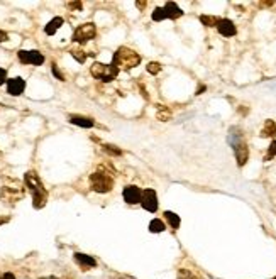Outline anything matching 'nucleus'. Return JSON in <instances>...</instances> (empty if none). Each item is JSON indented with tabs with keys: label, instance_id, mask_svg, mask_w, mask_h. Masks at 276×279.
<instances>
[{
	"label": "nucleus",
	"instance_id": "obj_1",
	"mask_svg": "<svg viewBox=\"0 0 276 279\" xmlns=\"http://www.w3.org/2000/svg\"><path fill=\"white\" fill-rule=\"evenodd\" d=\"M24 183H26V186L31 191V195H32V206L36 210L43 208L48 202V191H46V188H44L43 181H41L39 176H37V173L27 171V173L24 174Z\"/></svg>",
	"mask_w": 276,
	"mask_h": 279
},
{
	"label": "nucleus",
	"instance_id": "obj_2",
	"mask_svg": "<svg viewBox=\"0 0 276 279\" xmlns=\"http://www.w3.org/2000/svg\"><path fill=\"white\" fill-rule=\"evenodd\" d=\"M229 144L234 151V156H236L237 166H246L247 159H249V147L246 144V139H244L243 129L239 127H232L229 130Z\"/></svg>",
	"mask_w": 276,
	"mask_h": 279
},
{
	"label": "nucleus",
	"instance_id": "obj_3",
	"mask_svg": "<svg viewBox=\"0 0 276 279\" xmlns=\"http://www.w3.org/2000/svg\"><path fill=\"white\" fill-rule=\"evenodd\" d=\"M141 63V56L136 53L134 49H130V47H126V46H120L119 49L115 51V54H114L112 58V64L114 66H117L120 70H132V68L139 66Z\"/></svg>",
	"mask_w": 276,
	"mask_h": 279
},
{
	"label": "nucleus",
	"instance_id": "obj_4",
	"mask_svg": "<svg viewBox=\"0 0 276 279\" xmlns=\"http://www.w3.org/2000/svg\"><path fill=\"white\" fill-rule=\"evenodd\" d=\"M119 68L114 66V64H105V63H93L90 66V73L93 78L100 81H105V83H110L117 78L119 75Z\"/></svg>",
	"mask_w": 276,
	"mask_h": 279
},
{
	"label": "nucleus",
	"instance_id": "obj_5",
	"mask_svg": "<svg viewBox=\"0 0 276 279\" xmlns=\"http://www.w3.org/2000/svg\"><path fill=\"white\" fill-rule=\"evenodd\" d=\"M90 186L97 193H109L114 188V178L107 173L97 171V173L90 174Z\"/></svg>",
	"mask_w": 276,
	"mask_h": 279
},
{
	"label": "nucleus",
	"instance_id": "obj_6",
	"mask_svg": "<svg viewBox=\"0 0 276 279\" xmlns=\"http://www.w3.org/2000/svg\"><path fill=\"white\" fill-rule=\"evenodd\" d=\"M24 195H26V189L22 188L20 183H17V181H12V186L5 185V186H2V189H0V198L7 203L19 202V200L24 198Z\"/></svg>",
	"mask_w": 276,
	"mask_h": 279
},
{
	"label": "nucleus",
	"instance_id": "obj_7",
	"mask_svg": "<svg viewBox=\"0 0 276 279\" xmlns=\"http://www.w3.org/2000/svg\"><path fill=\"white\" fill-rule=\"evenodd\" d=\"M95 36H97L95 24L87 22V24H81V26H78L77 29H75L71 41H73V43H78V44H85V43H88V41H92Z\"/></svg>",
	"mask_w": 276,
	"mask_h": 279
},
{
	"label": "nucleus",
	"instance_id": "obj_8",
	"mask_svg": "<svg viewBox=\"0 0 276 279\" xmlns=\"http://www.w3.org/2000/svg\"><path fill=\"white\" fill-rule=\"evenodd\" d=\"M141 206L151 213H154L158 210L160 203H158V195L153 188H146L143 191V196H141Z\"/></svg>",
	"mask_w": 276,
	"mask_h": 279
},
{
	"label": "nucleus",
	"instance_id": "obj_9",
	"mask_svg": "<svg viewBox=\"0 0 276 279\" xmlns=\"http://www.w3.org/2000/svg\"><path fill=\"white\" fill-rule=\"evenodd\" d=\"M19 56V61L22 64H34V66H41L44 63V56L39 53V51H26V49H20L17 53Z\"/></svg>",
	"mask_w": 276,
	"mask_h": 279
},
{
	"label": "nucleus",
	"instance_id": "obj_10",
	"mask_svg": "<svg viewBox=\"0 0 276 279\" xmlns=\"http://www.w3.org/2000/svg\"><path fill=\"white\" fill-rule=\"evenodd\" d=\"M122 196H124V202L126 203H129V205H137V203H141L143 189L137 188V186H134V185H129L124 188Z\"/></svg>",
	"mask_w": 276,
	"mask_h": 279
},
{
	"label": "nucleus",
	"instance_id": "obj_11",
	"mask_svg": "<svg viewBox=\"0 0 276 279\" xmlns=\"http://www.w3.org/2000/svg\"><path fill=\"white\" fill-rule=\"evenodd\" d=\"M24 90H26V81H24L20 77L9 78V80H7V93H9V95L19 96V95H22Z\"/></svg>",
	"mask_w": 276,
	"mask_h": 279
},
{
	"label": "nucleus",
	"instance_id": "obj_12",
	"mask_svg": "<svg viewBox=\"0 0 276 279\" xmlns=\"http://www.w3.org/2000/svg\"><path fill=\"white\" fill-rule=\"evenodd\" d=\"M217 31H219L220 36H224V37H232L237 34L236 26H234V22L230 19H219V22H217Z\"/></svg>",
	"mask_w": 276,
	"mask_h": 279
},
{
	"label": "nucleus",
	"instance_id": "obj_13",
	"mask_svg": "<svg viewBox=\"0 0 276 279\" xmlns=\"http://www.w3.org/2000/svg\"><path fill=\"white\" fill-rule=\"evenodd\" d=\"M75 257V263L81 267V269H90V267H97V261L93 259L92 256L88 254H83V252H75L73 254Z\"/></svg>",
	"mask_w": 276,
	"mask_h": 279
},
{
	"label": "nucleus",
	"instance_id": "obj_14",
	"mask_svg": "<svg viewBox=\"0 0 276 279\" xmlns=\"http://www.w3.org/2000/svg\"><path fill=\"white\" fill-rule=\"evenodd\" d=\"M163 10H164L166 19H171V20L180 19V17L183 16V10H181L175 2H166V3H164V7H163Z\"/></svg>",
	"mask_w": 276,
	"mask_h": 279
},
{
	"label": "nucleus",
	"instance_id": "obj_15",
	"mask_svg": "<svg viewBox=\"0 0 276 279\" xmlns=\"http://www.w3.org/2000/svg\"><path fill=\"white\" fill-rule=\"evenodd\" d=\"M68 120H70V124H73V125L83 127V129H92V127L95 125L93 119L85 117V115H70L68 117Z\"/></svg>",
	"mask_w": 276,
	"mask_h": 279
},
{
	"label": "nucleus",
	"instance_id": "obj_16",
	"mask_svg": "<svg viewBox=\"0 0 276 279\" xmlns=\"http://www.w3.org/2000/svg\"><path fill=\"white\" fill-rule=\"evenodd\" d=\"M63 24H65L63 17H54V19H51L49 22L46 24V27H44V32H46L48 36H53V34H56V31L60 29Z\"/></svg>",
	"mask_w": 276,
	"mask_h": 279
},
{
	"label": "nucleus",
	"instance_id": "obj_17",
	"mask_svg": "<svg viewBox=\"0 0 276 279\" xmlns=\"http://www.w3.org/2000/svg\"><path fill=\"white\" fill-rule=\"evenodd\" d=\"M261 137H276V122L275 120H266L261 129Z\"/></svg>",
	"mask_w": 276,
	"mask_h": 279
},
{
	"label": "nucleus",
	"instance_id": "obj_18",
	"mask_svg": "<svg viewBox=\"0 0 276 279\" xmlns=\"http://www.w3.org/2000/svg\"><path fill=\"white\" fill-rule=\"evenodd\" d=\"M164 220L168 222V225L171 227V229H180V223H181V220H180V217L177 215L175 212H164Z\"/></svg>",
	"mask_w": 276,
	"mask_h": 279
},
{
	"label": "nucleus",
	"instance_id": "obj_19",
	"mask_svg": "<svg viewBox=\"0 0 276 279\" xmlns=\"http://www.w3.org/2000/svg\"><path fill=\"white\" fill-rule=\"evenodd\" d=\"M164 230H166V225H164L163 220L154 218L149 222V232L151 233H161V232H164Z\"/></svg>",
	"mask_w": 276,
	"mask_h": 279
},
{
	"label": "nucleus",
	"instance_id": "obj_20",
	"mask_svg": "<svg viewBox=\"0 0 276 279\" xmlns=\"http://www.w3.org/2000/svg\"><path fill=\"white\" fill-rule=\"evenodd\" d=\"M156 117H158V120H161V122H166V120H170V117H171L170 108H168V107H164V105H158Z\"/></svg>",
	"mask_w": 276,
	"mask_h": 279
},
{
	"label": "nucleus",
	"instance_id": "obj_21",
	"mask_svg": "<svg viewBox=\"0 0 276 279\" xmlns=\"http://www.w3.org/2000/svg\"><path fill=\"white\" fill-rule=\"evenodd\" d=\"M70 53H71V56H73L75 60L78 61V63H85V61H87V56H88V54L85 53L83 49H80V47H75V49H71Z\"/></svg>",
	"mask_w": 276,
	"mask_h": 279
},
{
	"label": "nucleus",
	"instance_id": "obj_22",
	"mask_svg": "<svg viewBox=\"0 0 276 279\" xmlns=\"http://www.w3.org/2000/svg\"><path fill=\"white\" fill-rule=\"evenodd\" d=\"M200 22L203 24V26L207 27H217V22H219V19L213 16H200Z\"/></svg>",
	"mask_w": 276,
	"mask_h": 279
},
{
	"label": "nucleus",
	"instance_id": "obj_23",
	"mask_svg": "<svg viewBox=\"0 0 276 279\" xmlns=\"http://www.w3.org/2000/svg\"><path fill=\"white\" fill-rule=\"evenodd\" d=\"M153 20L154 22H161V20H164L166 19V16H164V10H163V7H158V9H154V12H153Z\"/></svg>",
	"mask_w": 276,
	"mask_h": 279
},
{
	"label": "nucleus",
	"instance_id": "obj_24",
	"mask_svg": "<svg viewBox=\"0 0 276 279\" xmlns=\"http://www.w3.org/2000/svg\"><path fill=\"white\" fill-rule=\"evenodd\" d=\"M103 151L105 153H109V154H112V156H120L122 154V151L119 149V147H115V146H110V144H103Z\"/></svg>",
	"mask_w": 276,
	"mask_h": 279
},
{
	"label": "nucleus",
	"instance_id": "obj_25",
	"mask_svg": "<svg viewBox=\"0 0 276 279\" xmlns=\"http://www.w3.org/2000/svg\"><path fill=\"white\" fill-rule=\"evenodd\" d=\"M178 279H200V278L195 276V274L188 269H180L178 271Z\"/></svg>",
	"mask_w": 276,
	"mask_h": 279
},
{
	"label": "nucleus",
	"instance_id": "obj_26",
	"mask_svg": "<svg viewBox=\"0 0 276 279\" xmlns=\"http://www.w3.org/2000/svg\"><path fill=\"white\" fill-rule=\"evenodd\" d=\"M275 156H276V140H273V142L270 144V147H268V154L264 156V161L273 159Z\"/></svg>",
	"mask_w": 276,
	"mask_h": 279
},
{
	"label": "nucleus",
	"instance_id": "obj_27",
	"mask_svg": "<svg viewBox=\"0 0 276 279\" xmlns=\"http://www.w3.org/2000/svg\"><path fill=\"white\" fill-rule=\"evenodd\" d=\"M146 70H147V73H151V75H158L161 71V64L160 63H154V61H153V63L147 64Z\"/></svg>",
	"mask_w": 276,
	"mask_h": 279
},
{
	"label": "nucleus",
	"instance_id": "obj_28",
	"mask_svg": "<svg viewBox=\"0 0 276 279\" xmlns=\"http://www.w3.org/2000/svg\"><path fill=\"white\" fill-rule=\"evenodd\" d=\"M3 83H7V71L3 70V68H0V87H2Z\"/></svg>",
	"mask_w": 276,
	"mask_h": 279
},
{
	"label": "nucleus",
	"instance_id": "obj_29",
	"mask_svg": "<svg viewBox=\"0 0 276 279\" xmlns=\"http://www.w3.org/2000/svg\"><path fill=\"white\" fill-rule=\"evenodd\" d=\"M53 73H54V77H56L58 80L65 81V77H63V73H60V70H58V68H56V64H53Z\"/></svg>",
	"mask_w": 276,
	"mask_h": 279
},
{
	"label": "nucleus",
	"instance_id": "obj_30",
	"mask_svg": "<svg viewBox=\"0 0 276 279\" xmlns=\"http://www.w3.org/2000/svg\"><path fill=\"white\" fill-rule=\"evenodd\" d=\"M68 7H70V9H75V10H80L81 7H83V3L81 2H70L68 3Z\"/></svg>",
	"mask_w": 276,
	"mask_h": 279
},
{
	"label": "nucleus",
	"instance_id": "obj_31",
	"mask_svg": "<svg viewBox=\"0 0 276 279\" xmlns=\"http://www.w3.org/2000/svg\"><path fill=\"white\" fill-rule=\"evenodd\" d=\"M7 39H9V34H7L5 31L0 29V43H5Z\"/></svg>",
	"mask_w": 276,
	"mask_h": 279
},
{
	"label": "nucleus",
	"instance_id": "obj_32",
	"mask_svg": "<svg viewBox=\"0 0 276 279\" xmlns=\"http://www.w3.org/2000/svg\"><path fill=\"white\" fill-rule=\"evenodd\" d=\"M0 279H16V276H14L12 273H2L0 274Z\"/></svg>",
	"mask_w": 276,
	"mask_h": 279
},
{
	"label": "nucleus",
	"instance_id": "obj_33",
	"mask_svg": "<svg viewBox=\"0 0 276 279\" xmlns=\"http://www.w3.org/2000/svg\"><path fill=\"white\" fill-rule=\"evenodd\" d=\"M137 7H139V9H144V7H146V2H137Z\"/></svg>",
	"mask_w": 276,
	"mask_h": 279
},
{
	"label": "nucleus",
	"instance_id": "obj_34",
	"mask_svg": "<svg viewBox=\"0 0 276 279\" xmlns=\"http://www.w3.org/2000/svg\"><path fill=\"white\" fill-rule=\"evenodd\" d=\"M41 279H58V278H53V276H51V278H41Z\"/></svg>",
	"mask_w": 276,
	"mask_h": 279
},
{
	"label": "nucleus",
	"instance_id": "obj_35",
	"mask_svg": "<svg viewBox=\"0 0 276 279\" xmlns=\"http://www.w3.org/2000/svg\"><path fill=\"white\" fill-rule=\"evenodd\" d=\"M271 279H276V278H271Z\"/></svg>",
	"mask_w": 276,
	"mask_h": 279
}]
</instances>
